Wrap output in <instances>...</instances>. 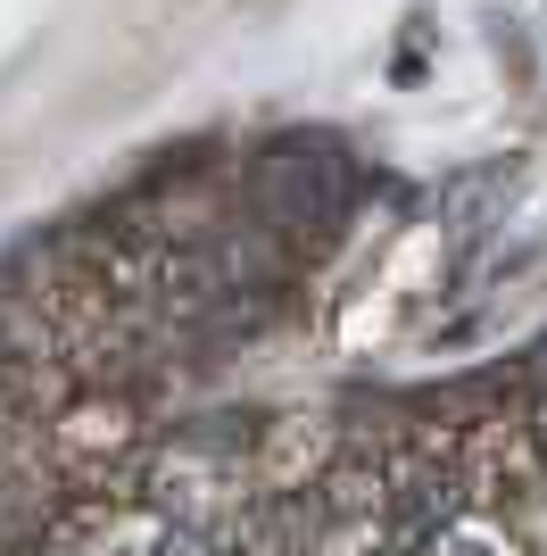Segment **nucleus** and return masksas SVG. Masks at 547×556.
<instances>
[{
  "mask_svg": "<svg viewBox=\"0 0 547 556\" xmlns=\"http://www.w3.org/2000/svg\"><path fill=\"white\" fill-rule=\"evenodd\" d=\"M531 441H539V457H547V407H539V416H531Z\"/></svg>",
  "mask_w": 547,
  "mask_h": 556,
  "instance_id": "obj_2",
  "label": "nucleus"
},
{
  "mask_svg": "<svg viewBox=\"0 0 547 556\" xmlns=\"http://www.w3.org/2000/svg\"><path fill=\"white\" fill-rule=\"evenodd\" d=\"M423 556H531V540L506 523V515H481V507H465V515H448L432 540H423Z\"/></svg>",
  "mask_w": 547,
  "mask_h": 556,
  "instance_id": "obj_1",
  "label": "nucleus"
}]
</instances>
